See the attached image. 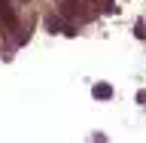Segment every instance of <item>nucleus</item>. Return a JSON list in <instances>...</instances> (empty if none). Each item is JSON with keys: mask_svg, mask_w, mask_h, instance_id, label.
Listing matches in <instances>:
<instances>
[{"mask_svg": "<svg viewBox=\"0 0 146 143\" xmlns=\"http://www.w3.org/2000/svg\"><path fill=\"white\" fill-rule=\"evenodd\" d=\"M91 94H94V98H113V85H107V82H98V85L91 88Z\"/></svg>", "mask_w": 146, "mask_h": 143, "instance_id": "obj_2", "label": "nucleus"}, {"mask_svg": "<svg viewBox=\"0 0 146 143\" xmlns=\"http://www.w3.org/2000/svg\"><path fill=\"white\" fill-rule=\"evenodd\" d=\"M100 3H104V9H107V12H116V3H113V0H100Z\"/></svg>", "mask_w": 146, "mask_h": 143, "instance_id": "obj_3", "label": "nucleus"}, {"mask_svg": "<svg viewBox=\"0 0 146 143\" xmlns=\"http://www.w3.org/2000/svg\"><path fill=\"white\" fill-rule=\"evenodd\" d=\"M0 25H6L9 31L18 27V18H15V12H12V6H9L6 0H0Z\"/></svg>", "mask_w": 146, "mask_h": 143, "instance_id": "obj_1", "label": "nucleus"}]
</instances>
